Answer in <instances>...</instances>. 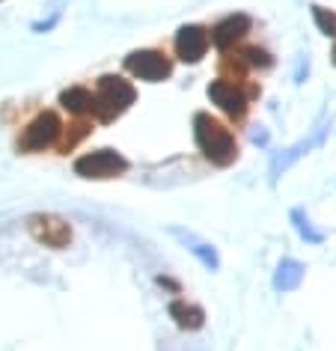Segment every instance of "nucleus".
<instances>
[{
	"label": "nucleus",
	"instance_id": "nucleus-1",
	"mask_svg": "<svg viewBox=\"0 0 336 351\" xmlns=\"http://www.w3.org/2000/svg\"><path fill=\"white\" fill-rule=\"evenodd\" d=\"M193 128H197V143L202 149V155L208 158L211 164L217 167H229L235 161V137L220 125L217 119H211L208 113H197L193 119Z\"/></svg>",
	"mask_w": 336,
	"mask_h": 351
},
{
	"label": "nucleus",
	"instance_id": "nucleus-2",
	"mask_svg": "<svg viewBox=\"0 0 336 351\" xmlns=\"http://www.w3.org/2000/svg\"><path fill=\"white\" fill-rule=\"evenodd\" d=\"M137 93L125 77H117V75H104L99 81V95H95V108L93 113L99 117L101 122H110L117 119L128 104H134Z\"/></svg>",
	"mask_w": 336,
	"mask_h": 351
},
{
	"label": "nucleus",
	"instance_id": "nucleus-3",
	"mask_svg": "<svg viewBox=\"0 0 336 351\" xmlns=\"http://www.w3.org/2000/svg\"><path fill=\"white\" fill-rule=\"evenodd\" d=\"M128 161L113 149H99V152H90L75 161V173L84 176V179H113V176L125 173Z\"/></svg>",
	"mask_w": 336,
	"mask_h": 351
},
{
	"label": "nucleus",
	"instance_id": "nucleus-4",
	"mask_svg": "<svg viewBox=\"0 0 336 351\" xmlns=\"http://www.w3.org/2000/svg\"><path fill=\"white\" fill-rule=\"evenodd\" d=\"M60 134V119L54 113H39L36 119L24 128V134L19 140V146L24 152H39V149H48Z\"/></svg>",
	"mask_w": 336,
	"mask_h": 351
},
{
	"label": "nucleus",
	"instance_id": "nucleus-5",
	"mask_svg": "<svg viewBox=\"0 0 336 351\" xmlns=\"http://www.w3.org/2000/svg\"><path fill=\"white\" fill-rule=\"evenodd\" d=\"M125 66L140 81H164L173 69L167 54H161V51H134V54L125 60Z\"/></svg>",
	"mask_w": 336,
	"mask_h": 351
},
{
	"label": "nucleus",
	"instance_id": "nucleus-6",
	"mask_svg": "<svg viewBox=\"0 0 336 351\" xmlns=\"http://www.w3.org/2000/svg\"><path fill=\"white\" fill-rule=\"evenodd\" d=\"M208 51V33L197 27V24H188V27L179 30V36H176V54L184 63H200L202 57H206Z\"/></svg>",
	"mask_w": 336,
	"mask_h": 351
},
{
	"label": "nucleus",
	"instance_id": "nucleus-7",
	"mask_svg": "<svg viewBox=\"0 0 336 351\" xmlns=\"http://www.w3.org/2000/svg\"><path fill=\"white\" fill-rule=\"evenodd\" d=\"M30 232L36 235V241L48 244V247H63L72 239V230H69V223H63L60 217H33L30 221Z\"/></svg>",
	"mask_w": 336,
	"mask_h": 351
},
{
	"label": "nucleus",
	"instance_id": "nucleus-8",
	"mask_svg": "<svg viewBox=\"0 0 336 351\" xmlns=\"http://www.w3.org/2000/svg\"><path fill=\"white\" fill-rule=\"evenodd\" d=\"M208 95H211V101H215L220 110L229 113V117H244L247 99L241 95V90H235V84H229V81H215V84L208 86Z\"/></svg>",
	"mask_w": 336,
	"mask_h": 351
},
{
	"label": "nucleus",
	"instance_id": "nucleus-9",
	"mask_svg": "<svg viewBox=\"0 0 336 351\" xmlns=\"http://www.w3.org/2000/svg\"><path fill=\"white\" fill-rule=\"evenodd\" d=\"M247 30H250V19H247V15H229V19H224L215 27L211 39H215V45L220 51H226V48H232L238 39H244Z\"/></svg>",
	"mask_w": 336,
	"mask_h": 351
},
{
	"label": "nucleus",
	"instance_id": "nucleus-10",
	"mask_svg": "<svg viewBox=\"0 0 336 351\" xmlns=\"http://www.w3.org/2000/svg\"><path fill=\"white\" fill-rule=\"evenodd\" d=\"M60 104H63L69 113H77V117H84V113H93L95 95L86 90V86H72V90H66L63 95H60Z\"/></svg>",
	"mask_w": 336,
	"mask_h": 351
},
{
	"label": "nucleus",
	"instance_id": "nucleus-11",
	"mask_svg": "<svg viewBox=\"0 0 336 351\" xmlns=\"http://www.w3.org/2000/svg\"><path fill=\"white\" fill-rule=\"evenodd\" d=\"M170 315L176 319L179 328H188V330L202 328V310H200V306H191V304L176 301V304H170Z\"/></svg>",
	"mask_w": 336,
	"mask_h": 351
},
{
	"label": "nucleus",
	"instance_id": "nucleus-12",
	"mask_svg": "<svg viewBox=\"0 0 336 351\" xmlns=\"http://www.w3.org/2000/svg\"><path fill=\"white\" fill-rule=\"evenodd\" d=\"M300 274H304V268H300L298 262H283L280 274H277V289H295Z\"/></svg>",
	"mask_w": 336,
	"mask_h": 351
},
{
	"label": "nucleus",
	"instance_id": "nucleus-13",
	"mask_svg": "<svg viewBox=\"0 0 336 351\" xmlns=\"http://www.w3.org/2000/svg\"><path fill=\"white\" fill-rule=\"evenodd\" d=\"M313 15H315L318 27H322L327 36H336V12H327V10H322V6H313Z\"/></svg>",
	"mask_w": 336,
	"mask_h": 351
},
{
	"label": "nucleus",
	"instance_id": "nucleus-14",
	"mask_svg": "<svg viewBox=\"0 0 336 351\" xmlns=\"http://www.w3.org/2000/svg\"><path fill=\"white\" fill-rule=\"evenodd\" d=\"M247 60H250L253 66H262V69H268V66H271V57L265 54L262 48H250V51H247Z\"/></svg>",
	"mask_w": 336,
	"mask_h": 351
},
{
	"label": "nucleus",
	"instance_id": "nucleus-15",
	"mask_svg": "<svg viewBox=\"0 0 336 351\" xmlns=\"http://www.w3.org/2000/svg\"><path fill=\"white\" fill-rule=\"evenodd\" d=\"M333 63H336V45H333Z\"/></svg>",
	"mask_w": 336,
	"mask_h": 351
}]
</instances>
